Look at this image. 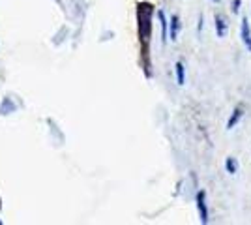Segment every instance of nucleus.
I'll return each instance as SVG.
<instances>
[{"label": "nucleus", "instance_id": "1", "mask_svg": "<svg viewBox=\"0 0 251 225\" xmlns=\"http://www.w3.org/2000/svg\"><path fill=\"white\" fill-rule=\"evenodd\" d=\"M152 4L148 2H141L137 6V19H139V38L143 42V53H148V43H150V36H152Z\"/></svg>", "mask_w": 251, "mask_h": 225}, {"label": "nucleus", "instance_id": "2", "mask_svg": "<svg viewBox=\"0 0 251 225\" xmlns=\"http://www.w3.org/2000/svg\"><path fill=\"white\" fill-rule=\"evenodd\" d=\"M197 208H199V216L202 224H208V208H206V193H197Z\"/></svg>", "mask_w": 251, "mask_h": 225}, {"label": "nucleus", "instance_id": "3", "mask_svg": "<svg viewBox=\"0 0 251 225\" xmlns=\"http://www.w3.org/2000/svg\"><path fill=\"white\" fill-rule=\"evenodd\" d=\"M242 42H244V45H246V49L251 53V28H250V23H248V19L244 17L242 19Z\"/></svg>", "mask_w": 251, "mask_h": 225}, {"label": "nucleus", "instance_id": "4", "mask_svg": "<svg viewBox=\"0 0 251 225\" xmlns=\"http://www.w3.org/2000/svg\"><path fill=\"white\" fill-rule=\"evenodd\" d=\"M227 28H229V25L225 21V17L220 15V13H216V32H218V38H225L227 36Z\"/></svg>", "mask_w": 251, "mask_h": 225}, {"label": "nucleus", "instance_id": "5", "mask_svg": "<svg viewBox=\"0 0 251 225\" xmlns=\"http://www.w3.org/2000/svg\"><path fill=\"white\" fill-rule=\"evenodd\" d=\"M242 115H244V109L242 107H236L234 111H232V115H230L229 122H227V129H232L238 122H240Z\"/></svg>", "mask_w": 251, "mask_h": 225}, {"label": "nucleus", "instance_id": "6", "mask_svg": "<svg viewBox=\"0 0 251 225\" xmlns=\"http://www.w3.org/2000/svg\"><path fill=\"white\" fill-rule=\"evenodd\" d=\"M157 19H159V23H161V42L165 43L167 42V36H169V32H167V19H165V13L159 10L157 11Z\"/></svg>", "mask_w": 251, "mask_h": 225}, {"label": "nucleus", "instance_id": "7", "mask_svg": "<svg viewBox=\"0 0 251 225\" xmlns=\"http://www.w3.org/2000/svg\"><path fill=\"white\" fill-rule=\"evenodd\" d=\"M178 32H180V19H178V15H173L171 17V40L173 42L178 40Z\"/></svg>", "mask_w": 251, "mask_h": 225}, {"label": "nucleus", "instance_id": "8", "mask_svg": "<svg viewBox=\"0 0 251 225\" xmlns=\"http://www.w3.org/2000/svg\"><path fill=\"white\" fill-rule=\"evenodd\" d=\"M175 70H176V81H178V85L182 86L184 83H186V68H184V64H182V62H176Z\"/></svg>", "mask_w": 251, "mask_h": 225}, {"label": "nucleus", "instance_id": "9", "mask_svg": "<svg viewBox=\"0 0 251 225\" xmlns=\"http://www.w3.org/2000/svg\"><path fill=\"white\" fill-rule=\"evenodd\" d=\"M225 167H227V173H229V175H234V173H236V169H238L236 160H234V158H227V161H225Z\"/></svg>", "mask_w": 251, "mask_h": 225}, {"label": "nucleus", "instance_id": "10", "mask_svg": "<svg viewBox=\"0 0 251 225\" xmlns=\"http://www.w3.org/2000/svg\"><path fill=\"white\" fill-rule=\"evenodd\" d=\"M240 4H242V0H232V13H238V10H240Z\"/></svg>", "mask_w": 251, "mask_h": 225}, {"label": "nucleus", "instance_id": "11", "mask_svg": "<svg viewBox=\"0 0 251 225\" xmlns=\"http://www.w3.org/2000/svg\"><path fill=\"white\" fill-rule=\"evenodd\" d=\"M197 30H202V15H199V25H197Z\"/></svg>", "mask_w": 251, "mask_h": 225}, {"label": "nucleus", "instance_id": "12", "mask_svg": "<svg viewBox=\"0 0 251 225\" xmlns=\"http://www.w3.org/2000/svg\"><path fill=\"white\" fill-rule=\"evenodd\" d=\"M212 2H216V4H220V0H212Z\"/></svg>", "mask_w": 251, "mask_h": 225}]
</instances>
